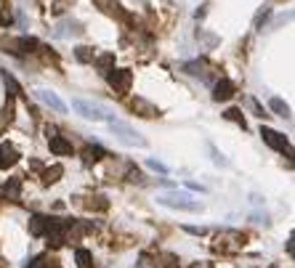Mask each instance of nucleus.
<instances>
[{
  "mask_svg": "<svg viewBox=\"0 0 295 268\" xmlns=\"http://www.w3.org/2000/svg\"><path fill=\"white\" fill-rule=\"evenodd\" d=\"M109 128H112V133L117 135V138L122 141V144H128V146H146V138L139 133L136 128H130L128 122H120V119H112L109 122Z\"/></svg>",
  "mask_w": 295,
  "mask_h": 268,
  "instance_id": "nucleus-1",
  "label": "nucleus"
},
{
  "mask_svg": "<svg viewBox=\"0 0 295 268\" xmlns=\"http://www.w3.org/2000/svg\"><path fill=\"white\" fill-rule=\"evenodd\" d=\"M160 204H165V207L170 210H184V213H200L202 204L194 202V199H184V197H170V194H165V197L157 199Z\"/></svg>",
  "mask_w": 295,
  "mask_h": 268,
  "instance_id": "nucleus-2",
  "label": "nucleus"
},
{
  "mask_svg": "<svg viewBox=\"0 0 295 268\" xmlns=\"http://www.w3.org/2000/svg\"><path fill=\"white\" fill-rule=\"evenodd\" d=\"M72 109H75L83 119H90V122H101V119H104L101 106L90 104V101H85V99H75V101H72Z\"/></svg>",
  "mask_w": 295,
  "mask_h": 268,
  "instance_id": "nucleus-3",
  "label": "nucleus"
},
{
  "mask_svg": "<svg viewBox=\"0 0 295 268\" xmlns=\"http://www.w3.org/2000/svg\"><path fill=\"white\" fill-rule=\"evenodd\" d=\"M35 99L40 101V104H45L48 109H53L56 115H64V112H67V104L59 99V93H53V90H48V88H37L35 90Z\"/></svg>",
  "mask_w": 295,
  "mask_h": 268,
  "instance_id": "nucleus-4",
  "label": "nucleus"
},
{
  "mask_svg": "<svg viewBox=\"0 0 295 268\" xmlns=\"http://www.w3.org/2000/svg\"><path fill=\"white\" fill-rule=\"evenodd\" d=\"M106 75H109V85L117 93H128L130 90V83H133V72L130 69H112Z\"/></svg>",
  "mask_w": 295,
  "mask_h": 268,
  "instance_id": "nucleus-5",
  "label": "nucleus"
},
{
  "mask_svg": "<svg viewBox=\"0 0 295 268\" xmlns=\"http://www.w3.org/2000/svg\"><path fill=\"white\" fill-rule=\"evenodd\" d=\"M260 135H263V141L271 146V149L285 151V154H293L290 144H287V138H285L282 133H277V130H271V128H260Z\"/></svg>",
  "mask_w": 295,
  "mask_h": 268,
  "instance_id": "nucleus-6",
  "label": "nucleus"
},
{
  "mask_svg": "<svg viewBox=\"0 0 295 268\" xmlns=\"http://www.w3.org/2000/svg\"><path fill=\"white\" fill-rule=\"evenodd\" d=\"M19 162V149H16L14 144H0V170H8L14 168V165Z\"/></svg>",
  "mask_w": 295,
  "mask_h": 268,
  "instance_id": "nucleus-7",
  "label": "nucleus"
},
{
  "mask_svg": "<svg viewBox=\"0 0 295 268\" xmlns=\"http://www.w3.org/2000/svg\"><path fill=\"white\" fill-rule=\"evenodd\" d=\"M130 109H133L136 115L146 117V119H152V117H160V109H157L155 104H149L146 99H133V101H130Z\"/></svg>",
  "mask_w": 295,
  "mask_h": 268,
  "instance_id": "nucleus-8",
  "label": "nucleus"
},
{
  "mask_svg": "<svg viewBox=\"0 0 295 268\" xmlns=\"http://www.w3.org/2000/svg\"><path fill=\"white\" fill-rule=\"evenodd\" d=\"M231 96H234V83L231 80H218L213 88V99L215 101H229Z\"/></svg>",
  "mask_w": 295,
  "mask_h": 268,
  "instance_id": "nucleus-9",
  "label": "nucleus"
},
{
  "mask_svg": "<svg viewBox=\"0 0 295 268\" xmlns=\"http://www.w3.org/2000/svg\"><path fill=\"white\" fill-rule=\"evenodd\" d=\"M48 146L53 154H59V157H64V154H72V144L67 138H61V135H51L48 138Z\"/></svg>",
  "mask_w": 295,
  "mask_h": 268,
  "instance_id": "nucleus-10",
  "label": "nucleus"
},
{
  "mask_svg": "<svg viewBox=\"0 0 295 268\" xmlns=\"http://www.w3.org/2000/svg\"><path fill=\"white\" fill-rule=\"evenodd\" d=\"M48 223H51V218H45V215H32L30 218V231L35 234V236H43V234L48 231Z\"/></svg>",
  "mask_w": 295,
  "mask_h": 268,
  "instance_id": "nucleus-11",
  "label": "nucleus"
},
{
  "mask_svg": "<svg viewBox=\"0 0 295 268\" xmlns=\"http://www.w3.org/2000/svg\"><path fill=\"white\" fill-rule=\"evenodd\" d=\"M61 175H64V168H61V165H53V168H48V170L43 173V184L51 186V184H56Z\"/></svg>",
  "mask_w": 295,
  "mask_h": 268,
  "instance_id": "nucleus-12",
  "label": "nucleus"
},
{
  "mask_svg": "<svg viewBox=\"0 0 295 268\" xmlns=\"http://www.w3.org/2000/svg\"><path fill=\"white\" fill-rule=\"evenodd\" d=\"M101 157H104V149H101V146H85V151H83L85 165H93V162H99Z\"/></svg>",
  "mask_w": 295,
  "mask_h": 268,
  "instance_id": "nucleus-13",
  "label": "nucleus"
},
{
  "mask_svg": "<svg viewBox=\"0 0 295 268\" xmlns=\"http://www.w3.org/2000/svg\"><path fill=\"white\" fill-rule=\"evenodd\" d=\"M75 59L80 61V64H90V61L96 59V53H93V48H88V45H77L75 48Z\"/></svg>",
  "mask_w": 295,
  "mask_h": 268,
  "instance_id": "nucleus-14",
  "label": "nucleus"
},
{
  "mask_svg": "<svg viewBox=\"0 0 295 268\" xmlns=\"http://www.w3.org/2000/svg\"><path fill=\"white\" fill-rule=\"evenodd\" d=\"M269 106H271V109H274L279 117H290V106H287L282 99H271V101H269Z\"/></svg>",
  "mask_w": 295,
  "mask_h": 268,
  "instance_id": "nucleus-15",
  "label": "nucleus"
},
{
  "mask_svg": "<svg viewBox=\"0 0 295 268\" xmlns=\"http://www.w3.org/2000/svg\"><path fill=\"white\" fill-rule=\"evenodd\" d=\"M112 64H115V56L112 53H104V56H99V59H96V67H99L101 72H112Z\"/></svg>",
  "mask_w": 295,
  "mask_h": 268,
  "instance_id": "nucleus-16",
  "label": "nucleus"
},
{
  "mask_svg": "<svg viewBox=\"0 0 295 268\" xmlns=\"http://www.w3.org/2000/svg\"><path fill=\"white\" fill-rule=\"evenodd\" d=\"M5 194H8L11 199H19L21 197V181L19 178H11L8 186H5Z\"/></svg>",
  "mask_w": 295,
  "mask_h": 268,
  "instance_id": "nucleus-17",
  "label": "nucleus"
},
{
  "mask_svg": "<svg viewBox=\"0 0 295 268\" xmlns=\"http://www.w3.org/2000/svg\"><path fill=\"white\" fill-rule=\"evenodd\" d=\"M3 83H5V88L11 90V96H19L21 93V88H19V83H16L14 77L8 75V72H3Z\"/></svg>",
  "mask_w": 295,
  "mask_h": 268,
  "instance_id": "nucleus-18",
  "label": "nucleus"
},
{
  "mask_svg": "<svg viewBox=\"0 0 295 268\" xmlns=\"http://www.w3.org/2000/svg\"><path fill=\"white\" fill-rule=\"evenodd\" d=\"M224 117H226V119H231V122H237V125H242V130L247 128V125H245V117H242V112H240V109H229Z\"/></svg>",
  "mask_w": 295,
  "mask_h": 268,
  "instance_id": "nucleus-19",
  "label": "nucleus"
},
{
  "mask_svg": "<svg viewBox=\"0 0 295 268\" xmlns=\"http://www.w3.org/2000/svg\"><path fill=\"white\" fill-rule=\"evenodd\" d=\"M75 258H77V266L80 268H90V252L88 250H77Z\"/></svg>",
  "mask_w": 295,
  "mask_h": 268,
  "instance_id": "nucleus-20",
  "label": "nucleus"
},
{
  "mask_svg": "<svg viewBox=\"0 0 295 268\" xmlns=\"http://www.w3.org/2000/svg\"><path fill=\"white\" fill-rule=\"evenodd\" d=\"M85 204H88V210H106L109 202H106L104 197H90V202H85Z\"/></svg>",
  "mask_w": 295,
  "mask_h": 268,
  "instance_id": "nucleus-21",
  "label": "nucleus"
},
{
  "mask_svg": "<svg viewBox=\"0 0 295 268\" xmlns=\"http://www.w3.org/2000/svg\"><path fill=\"white\" fill-rule=\"evenodd\" d=\"M210 154H213V162H215V165H221V168H226V165H229V159H226L224 154H221L218 149H215L213 144H210Z\"/></svg>",
  "mask_w": 295,
  "mask_h": 268,
  "instance_id": "nucleus-22",
  "label": "nucleus"
},
{
  "mask_svg": "<svg viewBox=\"0 0 295 268\" xmlns=\"http://www.w3.org/2000/svg\"><path fill=\"white\" fill-rule=\"evenodd\" d=\"M146 168L155 170V173H168V168L162 162H157V159H146Z\"/></svg>",
  "mask_w": 295,
  "mask_h": 268,
  "instance_id": "nucleus-23",
  "label": "nucleus"
},
{
  "mask_svg": "<svg viewBox=\"0 0 295 268\" xmlns=\"http://www.w3.org/2000/svg\"><path fill=\"white\" fill-rule=\"evenodd\" d=\"M184 186H186V189H191V191H200V194H205V191H208L205 186H200V184H191V181H186Z\"/></svg>",
  "mask_w": 295,
  "mask_h": 268,
  "instance_id": "nucleus-24",
  "label": "nucleus"
},
{
  "mask_svg": "<svg viewBox=\"0 0 295 268\" xmlns=\"http://www.w3.org/2000/svg\"><path fill=\"white\" fill-rule=\"evenodd\" d=\"M184 231H189V234H194V236H202V234H205V229H197V226H184Z\"/></svg>",
  "mask_w": 295,
  "mask_h": 268,
  "instance_id": "nucleus-25",
  "label": "nucleus"
},
{
  "mask_svg": "<svg viewBox=\"0 0 295 268\" xmlns=\"http://www.w3.org/2000/svg\"><path fill=\"white\" fill-rule=\"evenodd\" d=\"M99 8H112V0H93Z\"/></svg>",
  "mask_w": 295,
  "mask_h": 268,
  "instance_id": "nucleus-26",
  "label": "nucleus"
},
{
  "mask_svg": "<svg viewBox=\"0 0 295 268\" xmlns=\"http://www.w3.org/2000/svg\"><path fill=\"white\" fill-rule=\"evenodd\" d=\"M194 268H210V266H208V263H205V266H194Z\"/></svg>",
  "mask_w": 295,
  "mask_h": 268,
  "instance_id": "nucleus-27",
  "label": "nucleus"
}]
</instances>
